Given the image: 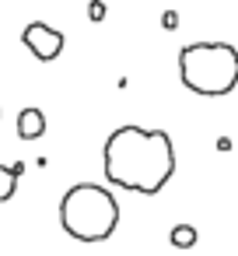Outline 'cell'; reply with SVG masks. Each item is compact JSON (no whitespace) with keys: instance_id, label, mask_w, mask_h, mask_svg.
Returning <instances> with one entry per match:
<instances>
[{"instance_id":"6da1fadb","label":"cell","mask_w":238,"mask_h":256,"mask_svg":"<svg viewBox=\"0 0 238 256\" xmlns=\"http://www.w3.org/2000/svg\"><path fill=\"white\" fill-rule=\"evenodd\" d=\"M175 176V151L165 130L119 126L105 140V179L126 193L158 196Z\"/></svg>"},{"instance_id":"7a4b0ae2","label":"cell","mask_w":238,"mask_h":256,"mask_svg":"<svg viewBox=\"0 0 238 256\" xmlns=\"http://www.w3.org/2000/svg\"><path fill=\"white\" fill-rule=\"evenodd\" d=\"M60 224L77 242H105L119 224V204L105 186L77 182L60 200Z\"/></svg>"},{"instance_id":"3957f363","label":"cell","mask_w":238,"mask_h":256,"mask_svg":"<svg viewBox=\"0 0 238 256\" xmlns=\"http://www.w3.org/2000/svg\"><path fill=\"white\" fill-rule=\"evenodd\" d=\"M179 78L193 95L221 98L238 84V50L228 42H193L179 53Z\"/></svg>"},{"instance_id":"277c9868","label":"cell","mask_w":238,"mask_h":256,"mask_svg":"<svg viewBox=\"0 0 238 256\" xmlns=\"http://www.w3.org/2000/svg\"><path fill=\"white\" fill-rule=\"evenodd\" d=\"M21 42H25V50H28L35 60H42V64L60 60V53H63V46H67L63 32H56V28L46 25V22H32V25L21 32Z\"/></svg>"},{"instance_id":"5b68a950","label":"cell","mask_w":238,"mask_h":256,"mask_svg":"<svg viewBox=\"0 0 238 256\" xmlns=\"http://www.w3.org/2000/svg\"><path fill=\"white\" fill-rule=\"evenodd\" d=\"M42 134H46V116H42V109H35V106L21 109V112H18V137H21V140H39Z\"/></svg>"},{"instance_id":"8992f818","label":"cell","mask_w":238,"mask_h":256,"mask_svg":"<svg viewBox=\"0 0 238 256\" xmlns=\"http://www.w3.org/2000/svg\"><path fill=\"white\" fill-rule=\"evenodd\" d=\"M25 172V165H0V204H7L18 193V176Z\"/></svg>"},{"instance_id":"52a82bcc","label":"cell","mask_w":238,"mask_h":256,"mask_svg":"<svg viewBox=\"0 0 238 256\" xmlns=\"http://www.w3.org/2000/svg\"><path fill=\"white\" fill-rule=\"evenodd\" d=\"M196 238H200V235H196V228H193V224H175V228L168 232V242H172L175 249H193V246H196Z\"/></svg>"},{"instance_id":"ba28073f","label":"cell","mask_w":238,"mask_h":256,"mask_svg":"<svg viewBox=\"0 0 238 256\" xmlns=\"http://www.w3.org/2000/svg\"><path fill=\"white\" fill-rule=\"evenodd\" d=\"M88 18L91 22H102L105 18V4H102V0H91V4H88Z\"/></svg>"},{"instance_id":"9c48e42d","label":"cell","mask_w":238,"mask_h":256,"mask_svg":"<svg viewBox=\"0 0 238 256\" xmlns=\"http://www.w3.org/2000/svg\"><path fill=\"white\" fill-rule=\"evenodd\" d=\"M161 28H165V32H175V28H179V14H175V11H165V14H161Z\"/></svg>"}]
</instances>
